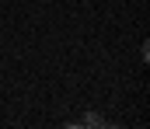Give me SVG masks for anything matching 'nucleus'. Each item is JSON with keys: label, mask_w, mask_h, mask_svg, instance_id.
Here are the masks:
<instances>
[{"label": "nucleus", "mask_w": 150, "mask_h": 129, "mask_svg": "<svg viewBox=\"0 0 150 129\" xmlns=\"http://www.w3.org/2000/svg\"><path fill=\"white\" fill-rule=\"evenodd\" d=\"M74 126H105V119L91 112V115H84V119H80V122H74Z\"/></svg>", "instance_id": "1"}]
</instances>
